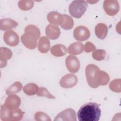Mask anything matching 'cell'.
<instances>
[{"instance_id": "cell-1", "label": "cell", "mask_w": 121, "mask_h": 121, "mask_svg": "<svg viewBox=\"0 0 121 121\" xmlns=\"http://www.w3.org/2000/svg\"><path fill=\"white\" fill-rule=\"evenodd\" d=\"M85 72L87 83L92 88H96L99 86H105L110 81L109 75L94 64L87 65Z\"/></svg>"}, {"instance_id": "cell-2", "label": "cell", "mask_w": 121, "mask_h": 121, "mask_svg": "<svg viewBox=\"0 0 121 121\" xmlns=\"http://www.w3.org/2000/svg\"><path fill=\"white\" fill-rule=\"evenodd\" d=\"M101 111L99 105L95 103H88L83 105L78 112L79 121H98Z\"/></svg>"}, {"instance_id": "cell-3", "label": "cell", "mask_w": 121, "mask_h": 121, "mask_svg": "<svg viewBox=\"0 0 121 121\" xmlns=\"http://www.w3.org/2000/svg\"><path fill=\"white\" fill-rule=\"evenodd\" d=\"M40 29L35 25H29L25 28V33L21 40L24 46L29 49H34L37 45V39L40 36Z\"/></svg>"}, {"instance_id": "cell-4", "label": "cell", "mask_w": 121, "mask_h": 121, "mask_svg": "<svg viewBox=\"0 0 121 121\" xmlns=\"http://www.w3.org/2000/svg\"><path fill=\"white\" fill-rule=\"evenodd\" d=\"M87 7V3L85 0H74L69 7V14L74 17L80 18L85 13Z\"/></svg>"}, {"instance_id": "cell-5", "label": "cell", "mask_w": 121, "mask_h": 121, "mask_svg": "<svg viewBox=\"0 0 121 121\" xmlns=\"http://www.w3.org/2000/svg\"><path fill=\"white\" fill-rule=\"evenodd\" d=\"M103 8L107 15L113 16L119 12L120 5L116 0H105L103 3Z\"/></svg>"}, {"instance_id": "cell-6", "label": "cell", "mask_w": 121, "mask_h": 121, "mask_svg": "<svg viewBox=\"0 0 121 121\" xmlns=\"http://www.w3.org/2000/svg\"><path fill=\"white\" fill-rule=\"evenodd\" d=\"M90 34L89 29L85 26H80L76 27L73 31L75 39L78 41H84L87 40Z\"/></svg>"}, {"instance_id": "cell-7", "label": "cell", "mask_w": 121, "mask_h": 121, "mask_svg": "<svg viewBox=\"0 0 121 121\" xmlns=\"http://www.w3.org/2000/svg\"><path fill=\"white\" fill-rule=\"evenodd\" d=\"M54 121H76L77 116L75 111L71 108L66 109L60 112L54 120Z\"/></svg>"}, {"instance_id": "cell-8", "label": "cell", "mask_w": 121, "mask_h": 121, "mask_svg": "<svg viewBox=\"0 0 121 121\" xmlns=\"http://www.w3.org/2000/svg\"><path fill=\"white\" fill-rule=\"evenodd\" d=\"M78 82L77 77L74 74H68L62 77L60 81V85L64 88H69L74 86Z\"/></svg>"}, {"instance_id": "cell-9", "label": "cell", "mask_w": 121, "mask_h": 121, "mask_svg": "<svg viewBox=\"0 0 121 121\" xmlns=\"http://www.w3.org/2000/svg\"><path fill=\"white\" fill-rule=\"evenodd\" d=\"M65 64L68 70L72 73L77 72L80 67V61L77 57L68 56L65 60Z\"/></svg>"}, {"instance_id": "cell-10", "label": "cell", "mask_w": 121, "mask_h": 121, "mask_svg": "<svg viewBox=\"0 0 121 121\" xmlns=\"http://www.w3.org/2000/svg\"><path fill=\"white\" fill-rule=\"evenodd\" d=\"M3 40L7 44L10 46L17 45L19 41V36L17 33L11 30H8L4 33Z\"/></svg>"}, {"instance_id": "cell-11", "label": "cell", "mask_w": 121, "mask_h": 121, "mask_svg": "<svg viewBox=\"0 0 121 121\" xmlns=\"http://www.w3.org/2000/svg\"><path fill=\"white\" fill-rule=\"evenodd\" d=\"M20 104V98L17 95L12 94L7 97L4 104L9 109L15 110L19 107Z\"/></svg>"}, {"instance_id": "cell-12", "label": "cell", "mask_w": 121, "mask_h": 121, "mask_svg": "<svg viewBox=\"0 0 121 121\" xmlns=\"http://www.w3.org/2000/svg\"><path fill=\"white\" fill-rule=\"evenodd\" d=\"M12 56V51L8 48L1 47L0 48V67H5L7 64V60Z\"/></svg>"}, {"instance_id": "cell-13", "label": "cell", "mask_w": 121, "mask_h": 121, "mask_svg": "<svg viewBox=\"0 0 121 121\" xmlns=\"http://www.w3.org/2000/svg\"><path fill=\"white\" fill-rule=\"evenodd\" d=\"M45 33L49 39L51 40H55L60 36V30L57 26L49 24L46 27Z\"/></svg>"}, {"instance_id": "cell-14", "label": "cell", "mask_w": 121, "mask_h": 121, "mask_svg": "<svg viewBox=\"0 0 121 121\" xmlns=\"http://www.w3.org/2000/svg\"><path fill=\"white\" fill-rule=\"evenodd\" d=\"M18 25L16 21L10 18H3L0 20V29L2 31L9 30Z\"/></svg>"}, {"instance_id": "cell-15", "label": "cell", "mask_w": 121, "mask_h": 121, "mask_svg": "<svg viewBox=\"0 0 121 121\" xmlns=\"http://www.w3.org/2000/svg\"><path fill=\"white\" fill-rule=\"evenodd\" d=\"M84 50V45L80 42H78L71 44L68 48V52L69 54L74 55H78L81 53Z\"/></svg>"}, {"instance_id": "cell-16", "label": "cell", "mask_w": 121, "mask_h": 121, "mask_svg": "<svg viewBox=\"0 0 121 121\" xmlns=\"http://www.w3.org/2000/svg\"><path fill=\"white\" fill-rule=\"evenodd\" d=\"M47 18L49 23L53 25H60L62 19V14L56 11L49 12L47 16Z\"/></svg>"}, {"instance_id": "cell-17", "label": "cell", "mask_w": 121, "mask_h": 121, "mask_svg": "<svg viewBox=\"0 0 121 121\" xmlns=\"http://www.w3.org/2000/svg\"><path fill=\"white\" fill-rule=\"evenodd\" d=\"M50 48V42L48 38L46 36H42L40 38L38 44V50L42 53H47Z\"/></svg>"}, {"instance_id": "cell-18", "label": "cell", "mask_w": 121, "mask_h": 121, "mask_svg": "<svg viewBox=\"0 0 121 121\" xmlns=\"http://www.w3.org/2000/svg\"><path fill=\"white\" fill-rule=\"evenodd\" d=\"M95 32L96 36L100 39H104L108 33L107 26L104 23H99L95 27Z\"/></svg>"}, {"instance_id": "cell-19", "label": "cell", "mask_w": 121, "mask_h": 121, "mask_svg": "<svg viewBox=\"0 0 121 121\" xmlns=\"http://www.w3.org/2000/svg\"><path fill=\"white\" fill-rule=\"evenodd\" d=\"M52 55L56 57H61L67 53L66 47L62 44H56L52 46L50 49Z\"/></svg>"}, {"instance_id": "cell-20", "label": "cell", "mask_w": 121, "mask_h": 121, "mask_svg": "<svg viewBox=\"0 0 121 121\" xmlns=\"http://www.w3.org/2000/svg\"><path fill=\"white\" fill-rule=\"evenodd\" d=\"M62 21L60 26L65 30L71 29L74 26V21L72 18L67 14H62Z\"/></svg>"}, {"instance_id": "cell-21", "label": "cell", "mask_w": 121, "mask_h": 121, "mask_svg": "<svg viewBox=\"0 0 121 121\" xmlns=\"http://www.w3.org/2000/svg\"><path fill=\"white\" fill-rule=\"evenodd\" d=\"M39 87L35 83H29L23 87L24 92L28 95H33L36 94Z\"/></svg>"}, {"instance_id": "cell-22", "label": "cell", "mask_w": 121, "mask_h": 121, "mask_svg": "<svg viewBox=\"0 0 121 121\" xmlns=\"http://www.w3.org/2000/svg\"><path fill=\"white\" fill-rule=\"evenodd\" d=\"M12 110L7 107L3 104L1 105L0 111V118L1 120L3 121H10V116Z\"/></svg>"}, {"instance_id": "cell-23", "label": "cell", "mask_w": 121, "mask_h": 121, "mask_svg": "<svg viewBox=\"0 0 121 121\" xmlns=\"http://www.w3.org/2000/svg\"><path fill=\"white\" fill-rule=\"evenodd\" d=\"M22 88V85L20 82L17 81L10 86L6 89V93L7 95H10L17 93L21 91Z\"/></svg>"}, {"instance_id": "cell-24", "label": "cell", "mask_w": 121, "mask_h": 121, "mask_svg": "<svg viewBox=\"0 0 121 121\" xmlns=\"http://www.w3.org/2000/svg\"><path fill=\"white\" fill-rule=\"evenodd\" d=\"M34 5V1L30 0H21L18 1V6L19 8L24 11L31 9Z\"/></svg>"}, {"instance_id": "cell-25", "label": "cell", "mask_w": 121, "mask_h": 121, "mask_svg": "<svg viewBox=\"0 0 121 121\" xmlns=\"http://www.w3.org/2000/svg\"><path fill=\"white\" fill-rule=\"evenodd\" d=\"M121 79H115L112 80L109 84V88L113 92L120 93L121 91Z\"/></svg>"}, {"instance_id": "cell-26", "label": "cell", "mask_w": 121, "mask_h": 121, "mask_svg": "<svg viewBox=\"0 0 121 121\" xmlns=\"http://www.w3.org/2000/svg\"><path fill=\"white\" fill-rule=\"evenodd\" d=\"M23 116V112L20 109L12 110L10 121H17L21 120Z\"/></svg>"}, {"instance_id": "cell-27", "label": "cell", "mask_w": 121, "mask_h": 121, "mask_svg": "<svg viewBox=\"0 0 121 121\" xmlns=\"http://www.w3.org/2000/svg\"><path fill=\"white\" fill-rule=\"evenodd\" d=\"M106 51L104 50L98 49L95 50L92 53L93 58L96 60H102L105 58L106 55Z\"/></svg>"}, {"instance_id": "cell-28", "label": "cell", "mask_w": 121, "mask_h": 121, "mask_svg": "<svg viewBox=\"0 0 121 121\" xmlns=\"http://www.w3.org/2000/svg\"><path fill=\"white\" fill-rule=\"evenodd\" d=\"M35 119L36 121H51L50 117L45 113L37 112L35 115Z\"/></svg>"}, {"instance_id": "cell-29", "label": "cell", "mask_w": 121, "mask_h": 121, "mask_svg": "<svg viewBox=\"0 0 121 121\" xmlns=\"http://www.w3.org/2000/svg\"><path fill=\"white\" fill-rule=\"evenodd\" d=\"M36 95L39 96H45L50 99L55 98V97L52 95L46 88L43 87H41L39 88V90Z\"/></svg>"}, {"instance_id": "cell-30", "label": "cell", "mask_w": 121, "mask_h": 121, "mask_svg": "<svg viewBox=\"0 0 121 121\" xmlns=\"http://www.w3.org/2000/svg\"><path fill=\"white\" fill-rule=\"evenodd\" d=\"M96 50L95 46L91 42H86L84 45V51L86 52L89 53Z\"/></svg>"}]
</instances>
